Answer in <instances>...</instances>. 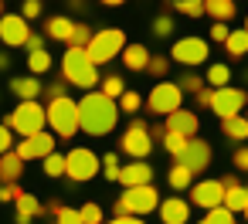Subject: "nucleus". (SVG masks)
<instances>
[{
    "mask_svg": "<svg viewBox=\"0 0 248 224\" xmlns=\"http://www.w3.org/2000/svg\"><path fill=\"white\" fill-rule=\"evenodd\" d=\"M11 92L21 99V102H38V95L45 92L41 82L34 75H21V78H11Z\"/></svg>",
    "mask_w": 248,
    "mask_h": 224,
    "instance_id": "21",
    "label": "nucleus"
},
{
    "mask_svg": "<svg viewBox=\"0 0 248 224\" xmlns=\"http://www.w3.org/2000/svg\"><path fill=\"white\" fill-rule=\"evenodd\" d=\"M173 17H153V24H150V31H153V38H170L173 34Z\"/></svg>",
    "mask_w": 248,
    "mask_h": 224,
    "instance_id": "40",
    "label": "nucleus"
},
{
    "mask_svg": "<svg viewBox=\"0 0 248 224\" xmlns=\"http://www.w3.org/2000/svg\"><path fill=\"white\" fill-rule=\"evenodd\" d=\"M119 146H123L126 156H133V160H146V156L153 153V139H150L146 122H129L126 133H123V139H119Z\"/></svg>",
    "mask_w": 248,
    "mask_h": 224,
    "instance_id": "11",
    "label": "nucleus"
},
{
    "mask_svg": "<svg viewBox=\"0 0 248 224\" xmlns=\"http://www.w3.org/2000/svg\"><path fill=\"white\" fill-rule=\"evenodd\" d=\"M78 217H82V224H106V221H102V207L92 204V200L78 207Z\"/></svg>",
    "mask_w": 248,
    "mask_h": 224,
    "instance_id": "36",
    "label": "nucleus"
},
{
    "mask_svg": "<svg viewBox=\"0 0 248 224\" xmlns=\"http://www.w3.org/2000/svg\"><path fill=\"white\" fill-rule=\"evenodd\" d=\"M221 129H224V136H228V139H238V143H241V139H248V119H245V116L224 119V122H221Z\"/></svg>",
    "mask_w": 248,
    "mask_h": 224,
    "instance_id": "27",
    "label": "nucleus"
},
{
    "mask_svg": "<svg viewBox=\"0 0 248 224\" xmlns=\"http://www.w3.org/2000/svg\"><path fill=\"white\" fill-rule=\"evenodd\" d=\"M160 207V194H156V187L153 183H146V187H129V190H123V197L116 200V217H146L150 210H156Z\"/></svg>",
    "mask_w": 248,
    "mask_h": 224,
    "instance_id": "3",
    "label": "nucleus"
},
{
    "mask_svg": "<svg viewBox=\"0 0 248 224\" xmlns=\"http://www.w3.org/2000/svg\"><path fill=\"white\" fill-rule=\"evenodd\" d=\"M92 34H95V31H92L89 24H78V21H75V31H72V41H68V48H78V51H85V48H89V41H92Z\"/></svg>",
    "mask_w": 248,
    "mask_h": 224,
    "instance_id": "32",
    "label": "nucleus"
},
{
    "mask_svg": "<svg viewBox=\"0 0 248 224\" xmlns=\"http://www.w3.org/2000/svg\"><path fill=\"white\" fill-rule=\"evenodd\" d=\"M116 105H119L123 112H140V105H143V95H140V92H133V89H126V92H123V99H119Z\"/></svg>",
    "mask_w": 248,
    "mask_h": 224,
    "instance_id": "37",
    "label": "nucleus"
},
{
    "mask_svg": "<svg viewBox=\"0 0 248 224\" xmlns=\"http://www.w3.org/2000/svg\"><path fill=\"white\" fill-rule=\"evenodd\" d=\"M123 48H126V34H123L119 28H102V31H95V34H92V41H89L85 55H89V61L99 68V65L112 61L116 55H123Z\"/></svg>",
    "mask_w": 248,
    "mask_h": 224,
    "instance_id": "5",
    "label": "nucleus"
},
{
    "mask_svg": "<svg viewBox=\"0 0 248 224\" xmlns=\"http://www.w3.org/2000/svg\"><path fill=\"white\" fill-rule=\"evenodd\" d=\"M197 224H238V221H234V214H231V210H224V207H214V210H207V214H204Z\"/></svg>",
    "mask_w": 248,
    "mask_h": 224,
    "instance_id": "34",
    "label": "nucleus"
},
{
    "mask_svg": "<svg viewBox=\"0 0 248 224\" xmlns=\"http://www.w3.org/2000/svg\"><path fill=\"white\" fill-rule=\"evenodd\" d=\"M119 170H123L119 153H106V156H102V173H106V180H119Z\"/></svg>",
    "mask_w": 248,
    "mask_h": 224,
    "instance_id": "39",
    "label": "nucleus"
},
{
    "mask_svg": "<svg viewBox=\"0 0 248 224\" xmlns=\"http://www.w3.org/2000/svg\"><path fill=\"white\" fill-rule=\"evenodd\" d=\"M241 31H245V34H248V17H245V28H241Z\"/></svg>",
    "mask_w": 248,
    "mask_h": 224,
    "instance_id": "54",
    "label": "nucleus"
},
{
    "mask_svg": "<svg viewBox=\"0 0 248 224\" xmlns=\"http://www.w3.org/2000/svg\"><path fill=\"white\" fill-rule=\"evenodd\" d=\"M167 68H170V61H167L163 55H156V58H150V65H146V75L160 78V75H167Z\"/></svg>",
    "mask_w": 248,
    "mask_h": 224,
    "instance_id": "43",
    "label": "nucleus"
},
{
    "mask_svg": "<svg viewBox=\"0 0 248 224\" xmlns=\"http://www.w3.org/2000/svg\"><path fill=\"white\" fill-rule=\"evenodd\" d=\"M28 72L38 78V75H45V72H51V55H48V48H41V51H28Z\"/></svg>",
    "mask_w": 248,
    "mask_h": 224,
    "instance_id": "26",
    "label": "nucleus"
},
{
    "mask_svg": "<svg viewBox=\"0 0 248 224\" xmlns=\"http://www.w3.org/2000/svg\"><path fill=\"white\" fill-rule=\"evenodd\" d=\"M167 180H170V187H173V190H187V187L194 183V173H190L187 166L173 163V166H170V173H167Z\"/></svg>",
    "mask_w": 248,
    "mask_h": 224,
    "instance_id": "29",
    "label": "nucleus"
},
{
    "mask_svg": "<svg viewBox=\"0 0 248 224\" xmlns=\"http://www.w3.org/2000/svg\"><path fill=\"white\" fill-rule=\"evenodd\" d=\"M228 34H231V28H228V24H214V28H211V41H217V45H224V41H228Z\"/></svg>",
    "mask_w": 248,
    "mask_h": 224,
    "instance_id": "47",
    "label": "nucleus"
},
{
    "mask_svg": "<svg viewBox=\"0 0 248 224\" xmlns=\"http://www.w3.org/2000/svg\"><path fill=\"white\" fill-rule=\"evenodd\" d=\"M65 85H68L65 78H62V82H51V85L45 89V95H48L51 102H55V99H65Z\"/></svg>",
    "mask_w": 248,
    "mask_h": 224,
    "instance_id": "46",
    "label": "nucleus"
},
{
    "mask_svg": "<svg viewBox=\"0 0 248 224\" xmlns=\"http://www.w3.org/2000/svg\"><path fill=\"white\" fill-rule=\"evenodd\" d=\"M150 58H153V55H150L146 45H126V48H123V65H126L129 72H140V75H143L146 65H150Z\"/></svg>",
    "mask_w": 248,
    "mask_h": 224,
    "instance_id": "20",
    "label": "nucleus"
},
{
    "mask_svg": "<svg viewBox=\"0 0 248 224\" xmlns=\"http://www.w3.org/2000/svg\"><path fill=\"white\" fill-rule=\"evenodd\" d=\"M14 153H17L24 163H28V160H45L48 153H55V136L45 129V133H38V136H31V139H21Z\"/></svg>",
    "mask_w": 248,
    "mask_h": 224,
    "instance_id": "14",
    "label": "nucleus"
},
{
    "mask_svg": "<svg viewBox=\"0 0 248 224\" xmlns=\"http://www.w3.org/2000/svg\"><path fill=\"white\" fill-rule=\"evenodd\" d=\"M0 17H4V4H0Z\"/></svg>",
    "mask_w": 248,
    "mask_h": 224,
    "instance_id": "56",
    "label": "nucleus"
},
{
    "mask_svg": "<svg viewBox=\"0 0 248 224\" xmlns=\"http://www.w3.org/2000/svg\"><path fill=\"white\" fill-rule=\"evenodd\" d=\"M106 224H146V221H140V217H112Z\"/></svg>",
    "mask_w": 248,
    "mask_h": 224,
    "instance_id": "52",
    "label": "nucleus"
},
{
    "mask_svg": "<svg viewBox=\"0 0 248 224\" xmlns=\"http://www.w3.org/2000/svg\"><path fill=\"white\" fill-rule=\"evenodd\" d=\"M224 210H231V214H238V210H245L248 207V190L238 183V187H231V190H224V204H221Z\"/></svg>",
    "mask_w": 248,
    "mask_h": 224,
    "instance_id": "25",
    "label": "nucleus"
},
{
    "mask_svg": "<svg viewBox=\"0 0 248 224\" xmlns=\"http://www.w3.org/2000/svg\"><path fill=\"white\" fill-rule=\"evenodd\" d=\"M31 38V28L21 14H4L0 17V41H4L7 48H24Z\"/></svg>",
    "mask_w": 248,
    "mask_h": 224,
    "instance_id": "12",
    "label": "nucleus"
},
{
    "mask_svg": "<svg viewBox=\"0 0 248 224\" xmlns=\"http://www.w3.org/2000/svg\"><path fill=\"white\" fill-rule=\"evenodd\" d=\"M190 204H197V207H204V210L221 207V204H224V187H221V180H197V183L190 187Z\"/></svg>",
    "mask_w": 248,
    "mask_h": 224,
    "instance_id": "13",
    "label": "nucleus"
},
{
    "mask_svg": "<svg viewBox=\"0 0 248 224\" xmlns=\"http://www.w3.org/2000/svg\"><path fill=\"white\" fill-rule=\"evenodd\" d=\"M11 149H14V133H11L4 122H0V156L11 153Z\"/></svg>",
    "mask_w": 248,
    "mask_h": 224,
    "instance_id": "45",
    "label": "nucleus"
},
{
    "mask_svg": "<svg viewBox=\"0 0 248 224\" xmlns=\"http://www.w3.org/2000/svg\"><path fill=\"white\" fill-rule=\"evenodd\" d=\"M180 14H187V17H201L204 14V0H177L173 4Z\"/></svg>",
    "mask_w": 248,
    "mask_h": 224,
    "instance_id": "41",
    "label": "nucleus"
},
{
    "mask_svg": "<svg viewBox=\"0 0 248 224\" xmlns=\"http://www.w3.org/2000/svg\"><path fill=\"white\" fill-rule=\"evenodd\" d=\"M156 210H160L163 224H187L190 221V204L184 197H167V200H160Z\"/></svg>",
    "mask_w": 248,
    "mask_h": 224,
    "instance_id": "18",
    "label": "nucleus"
},
{
    "mask_svg": "<svg viewBox=\"0 0 248 224\" xmlns=\"http://www.w3.org/2000/svg\"><path fill=\"white\" fill-rule=\"evenodd\" d=\"M0 68H7V55L4 51H0Z\"/></svg>",
    "mask_w": 248,
    "mask_h": 224,
    "instance_id": "53",
    "label": "nucleus"
},
{
    "mask_svg": "<svg viewBox=\"0 0 248 224\" xmlns=\"http://www.w3.org/2000/svg\"><path fill=\"white\" fill-rule=\"evenodd\" d=\"M163 129H167V133H177V136H184V139H197L201 119H197V112H190V109H180V112L167 116Z\"/></svg>",
    "mask_w": 248,
    "mask_h": 224,
    "instance_id": "16",
    "label": "nucleus"
},
{
    "mask_svg": "<svg viewBox=\"0 0 248 224\" xmlns=\"http://www.w3.org/2000/svg\"><path fill=\"white\" fill-rule=\"evenodd\" d=\"M228 82H231V68L224 61H217V65L207 68V85L211 89H228Z\"/></svg>",
    "mask_w": 248,
    "mask_h": 224,
    "instance_id": "28",
    "label": "nucleus"
},
{
    "mask_svg": "<svg viewBox=\"0 0 248 224\" xmlns=\"http://www.w3.org/2000/svg\"><path fill=\"white\" fill-rule=\"evenodd\" d=\"M45 173L48 177H65V156L62 153H48L45 156Z\"/></svg>",
    "mask_w": 248,
    "mask_h": 224,
    "instance_id": "38",
    "label": "nucleus"
},
{
    "mask_svg": "<svg viewBox=\"0 0 248 224\" xmlns=\"http://www.w3.org/2000/svg\"><path fill=\"white\" fill-rule=\"evenodd\" d=\"M62 78H65L68 85H75V89L95 92V85H99V68L89 61V55H85V51L68 48V51H65V58H62Z\"/></svg>",
    "mask_w": 248,
    "mask_h": 224,
    "instance_id": "2",
    "label": "nucleus"
},
{
    "mask_svg": "<svg viewBox=\"0 0 248 224\" xmlns=\"http://www.w3.org/2000/svg\"><path fill=\"white\" fill-rule=\"evenodd\" d=\"M207 55H211V45H207L204 38H180V41L170 48V58H173L177 65H187V68L204 65Z\"/></svg>",
    "mask_w": 248,
    "mask_h": 224,
    "instance_id": "10",
    "label": "nucleus"
},
{
    "mask_svg": "<svg viewBox=\"0 0 248 224\" xmlns=\"http://www.w3.org/2000/svg\"><path fill=\"white\" fill-rule=\"evenodd\" d=\"M116 119H119V105L102 92H85L78 99V129H85L89 136H106L116 126Z\"/></svg>",
    "mask_w": 248,
    "mask_h": 224,
    "instance_id": "1",
    "label": "nucleus"
},
{
    "mask_svg": "<svg viewBox=\"0 0 248 224\" xmlns=\"http://www.w3.org/2000/svg\"><path fill=\"white\" fill-rule=\"evenodd\" d=\"M146 105L156 116H173L184 109V92L177 89V82H156L153 92L146 95Z\"/></svg>",
    "mask_w": 248,
    "mask_h": 224,
    "instance_id": "9",
    "label": "nucleus"
},
{
    "mask_svg": "<svg viewBox=\"0 0 248 224\" xmlns=\"http://www.w3.org/2000/svg\"><path fill=\"white\" fill-rule=\"evenodd\" d=\"M41 14V0H28V4L21 7V17L28 21V17H38Z\"/></svg>",
    "mask_w": 248,
    "mask_h": 224,
    "instance_id": "48",
    "label": "nucleus"
},
{
    "mask_svg": "<svg viewBox=\"0 0 248 224\" xmlns=\"http://www.w3.org/2000/svg\"><path fill=\"white\" fill-rule=\"evenodd\" d=\"M245 119H248V109H245Z\"/></svg>",
    "mask_w": 248,
    "mask_h": 224,
    "instance_id": "57",
    "label": "nucleus"
},
{
    "mask_svg": "<svg viewBox=\"0 0 248 224\" xmlns=\"http://www.w3.org/2000/svg\"><path fill=\"white\" fill-rule=\"evenodd\" d=\"M14 207H17V224H31V221L41 214V204H38L34 194H21V197L14 200Z\"/></svg>",
    "mask_w": 248,
    "mask_h": 224,
    "instance_id": "23",
    "label": "nucleus"
},
{
    "mask_svg": "<svg viewBox=\"0 0 248 224\" xmlns=\"http://www.w3.org/2000/svg\"><path fill=\"white\" fill-rule=\"evenodd\" d=\"M173 163L187 166V170L197 177V173H201V170H207V163H211V143H204L201 136H197V139H190V143H187V149H184V156H180V160H173Z\"/></svg>",
    "mask_w": 248,
    "mask_h": 224,
    "instance_id": "15",
    "label": "nucleus"
},
{
    "mask_svg": "<svg viewBox=\"0 0 248 224\" xmlns=\"http://www.w3.org/2000/svg\"><path fill=\"white\" fill-rule=\"evenodd\" d=\"M21 173H24V160H21L14 149L0 156V180H4V183H17Z\"/></svg>",
    "mask_w": 248,
    "mask_h": 224,
    "instance_id": "22",
    "label": "nucleus"
},
{
    "mask_svg": "<svg viewBox=\"0 0 248 224\" xmlns=\"http://www.w3.org/2000/svg\"><path fill=\"white\" fill-rule=\"evenodd\" d=\"M150 180H153V166H150L146 160H133L129 166L119 170V180H116V183H123V187L129 190V187H146Z\"/></svg>",
    "mask_w": 248,
    "mask_h": 224,
    "instance_id": "17",
    "label": "nucleus"
},
{
    "mask_svg": "<svg viewBox=\"0 0 248 224\" xmlns=\"http://www.w3.org/2000/svg\"><path fill=\"white\" fill-rule=\"evenodd\" d=\"M51 224H55V221H51Z\"/></svg>",
    "mask_w": 248,
    "mask_h": 224,
    "instance_id": "58",
    "label": "nucleus"
},
{
    "mask_svg": "<svg viewBox=\"0 0 248 224\" xmlns=\"http://www.w3.org/2000/svg\"><path fill=\"white\" fill-rule=\"evenodd\" d=\"M211 95H214V89H201L197 92V105L201 109H211Z\"/></svg>",
    "mask_w": 248,
    "mask_h": 224,
    "instance_id": "50",
    "label": "nucleus"
},
{
    "mask_svg": "<svg viewBox=\"0 0 248 224\" xmlns=\"http://www.w3.org/2000/svg\"><path fill=\"white\" fill-rule=\"evenodd\" d=\"M24 48H28V51H41V48H45V38H41V34H31Z\"/></svg>",
    "mask_w": 248,
    "mask_h": 224,
    "instance_id": "51",
    "label": "nucleus"
},
{
    "mask_svg": "<svg viewBox=\"0 0 248 224\" xmlns=\"http://www.w3.org/2000/svg\"><path fill=\"white\" fill-rule=\"evenodd\" d=\"M4 126L11 129V133H21L24 139H31V136H38V133H45V105L41 102H21L7 119H4Z\"/></svg>",
    "mask_w": 248,
    "mask_h": 224,
    "instance_id": "6",
    "label": "nucleus"
},
{
    "mask_svg": "<svg viewBox=\"0 0 248 224\" xmlns=\"http://www.w3.org/2000/svg\"><path fill=\"white\" fill-rule=\"evenodd\" d=\"M224 48H228L231 58H245V55H248V34H245V31H231L228 41H224Z\"/></svg>",
    "mask_w": 248,
    "mask_h": 224,
    "instance_id": "30",
    "label": "nucleus"
},
{
    "mask_svg": "<svg viewBox=\"0 0 248 224\" xmlns=\"http://www.w3.org/2000/svg\"><path fill=\"white\" fill-rule=\"evenodd\" d=\"M21 197V187L17 183H0V200H4V204H14Z\"/></svg>",
    "mask_w": 248,
    "mask_h": 224,
    "instance_id": "44",
    "label": "nucleus"
},
{
    "mask_svg": "<svg viewBox=\"0 0 248 224\" xmlns=\"http://www.w3.org/2000/svg\"><path fill=\"white\" fill-rule=\"evenodd\" d=\"M72 31H75V21L72 17H48V24H45V38H51V41H58V45H68L72 41Z\"/></svg>",
    "mask_w": 248,
    "mask_h": 224,
    "instance_id": "19",
    "label": "nucleus"
},
{
    "mask_svg": "<svg viewBox=\"0 0 248 224\" xmlns=\"http://www.w3.org/2000/svg\"><path fill=\"white\" fill-rule=\"evenodd\" d=\"M187 143H190V139H184V136H177V133H167V136H163V146H167V153H170L173 160H180V156H184Z\"/></svg>",
    "mask_w": 248,
    "mask_h": 224,
    "instance_id": "33",
    "label": "nucleus"
},
{
    "mask_svg": "<svg viewBox=\"0 0 248 224\" xmlns=\"http://www.w3.org/2000/svg\"><path fill=\"white\" fill-rule=\"evenodd\" d=\"M55 224H82V217H78L75 207H58L55 210Z\"/></svg>",
    "mask_w": 248,
    "mask_h": 224,
    "instance_id": "42",
    "label": "nucleus"
},
{
    "mask_svg": "<svg viewBox=\"0 0 248 224\" xmlns=\"http://www.w3.org/2000/svg\"><path fill=\"white\" fill-rule=\"evenodd\" d=\"M99 92H102L106 99H112V102H116V99H123V92H126V82H123L119 75H106V78H102V89H99Z\"/></svg>",
    "mask_w": 248,
    "mask_h": 224,
    "instance_id": "31",
    "label": "nucleus"
},
{
    "mask_svg": "<svg viewBox=\"0 0 248 224\" xmlns=\"http://www.w3.org/2000/svg\"><path fill=\"white\" fill-rule=\"evenodd\" d=\"M234 4H231V0H207V4H204V14H211L214 17V24H228L231 17H234Z\"/></svg>",
    "mask_w": 248,
    "mask_h": 224,
    "instance_id": "24",
    "label": "nucleus"
},
{
    "mask_svg": "<svg viewBox=\"0 0 248 224\" xmlns=\"http://www.w3.org/2000/svg\"><path fill=\"white\" fill-rule=\"evenodd\" d=\"M45 122L51 126V136L72 139V136L78 133V102L68 99V95L48 102V109H45Z\"/></svg>",
    "mask_w": 248,
    "mask_h": 224,
    "instance_id": "4",
    "label": "nucleus"
},
{
    "mask_svg": "<svg viewBox=\"0 0 248 224\" xmlns=\"http://www.w3.org/2000/svg\"><path fill=\"white\" fill-rule=\"evenodd\" d=\"M99 170H102V160H99V153H92L89 146H75L72 153H65V177H68L72 183H85V180H92Z\"/></svg>",
    "mask_w": 248,
    "mask_h": 224,
    "instance_id": "7",
    "label": "nucleus"
},
{
    "mask_svg": "<svg viewBox=\"0 0 248 224\" xmlns=\"http://www.w3.org/2000/svg\"><path fill=\"white\" fill-rule=\"evenodd\" d=\"M177 89H180L184 95H190V92L197 95V92L204 89V78H201V75H194V72H187V75H180V82H177Z\"/></svg>",
    "mask_w": 248,
    "mask_h": 224,
    "instance_id": "35",
    "label": "nucleus"
},
{
    "mask_svg": "<svg viewBox=\"0 0 248 224\" xmlns=\"http://www.w3.org/2000/svg\"><path fill=\"white\" fill-rule=\"evenodd\" d=\"M234 166H238V170H248V146L234 149Z\"/></svg>",
    "mask_w": 248,
    "mask_h": 224,
    "instance_id": "49",
    "label": "nucleus"
},
{
    "mask_svg": "<svg viewBox=\"0 0 248 224\" xmlns=\"http://www.w3.org/2000/svg\"><path fill=\"white\" fill-rule=\"evenodd\" d=\"M241 214H245V221H248V207H245V210H241Z\"/></svg>",
    "mask_w": 248,
    "mask_h": 224,
    "instance_id": "55",
    "label": "nucleus"
},
{
    "mask_svg": "<svg viewBox=\"0 0 248 224\" xmlns=\"http://www.w3.org/2000/svg\"><path fill=\"white\" fill-rule=\"evenodd\" d=\"M245 109H248L245 89H234V85L214 89V95H211V112H214L221 122H224V119H234V116H245Z\"/></svg>",
    "mask_w": 248,
    "mask_h": 224,
    "instance_id": "8",
    "label": "nucleus"
}]
</instances>
